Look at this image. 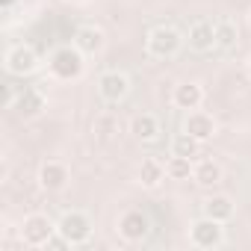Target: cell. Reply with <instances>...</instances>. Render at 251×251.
Listing matches in <instances>:
<instances>
[{
    "mask_svg": "<svg viewBox=\"0 0 251 251\" xmlns=\"http://www.w3.org/2000/svg\"><path fill=\"white\" fill-rule=\"evenodd\" d=\"M50 74L56 80H77L83 74V50L77 45L56 48L50 56Z\"/></svg>",
    "mask_w": 251,
    "mask_h": 251,
    "instance_id": "6da1fadb",
    "label": "cell"
},
{
    "mask_svg": "<svg viewBox=\"0 0 251 251\" xmlns=\"http://www.w3.org/2000/svg\"><path fill=\"white\" fill-rule=\"evenodd\" d=\"M148 53L151 56H157V59H169V56H175L177 50H180V45H183V36L175 30V27H154L151 33H148Z\"/></svg>",
    "mask_w": 251,
    "mask_h": 251,
    "instance_id": "7a4b0ae2",
    "label": "cell"
},
{
    "mask_svg": "<svg viewBox=\"0 0 251 251\" xmlns=\"http://www.w3.org/2000/svg\"><path fill=\"white\" fill-rule=\"evenodd\" d=\"M53 233H56V225H53L48 216H42V213L27 216L24 225H21V239H24V245H33V248L48 245Z\"/></svg>",
    "mask_w": 251,
    "mask_h": 251,
    "instance_id": "3957f363",
    "label": "cell"
},
{
    "mask_svg": "<svg viewBox=\"0 0 251 251\" xmlns=\"http://www.w3.org/2000/svg\"><path fill=\"white\" fill-rule=\"evenodd\" d=\"M56 233H62V236L68 239V245H83V242L92 236V222H89L86 213L71 210V213H65V216L59 219Z\"/></svg>",
    "mask_w": 251,
    "mask_h": 251,
    "instance_id": "277c9868",
    "label": "cell"
},
{
    "mask_svg": "<svg viewBox=\"0 0 251 251\" xmlns=\"http://www.w3.org/2000/svg\"><path fill=\"white\" fill-rule=\"evenodd\" d=\"M189 239L195 248H219L222 239H225V230H222V222L210 219V216H201L192 230H189Z\"/></svg>",
    "mask_w": 251,
    "mask_h": 251,
    "instance_id": "5b68a950",
    "label": "cell"
},
{
    "mask_svg": "<svg viewBox=\"0 0 251 251\" xmlns=\"http://www.w3.org/2000/svg\"><path fill=\"white\" fill-rule=\"evenodd\" d=\"M148 227H151V222H148V216L142 210H127V213L118 216V233L127 239V242L145 239L148 236Z\"/></svg>",
    "mask_w": 251,
    "mask_h": 251,
    "instance_id": "8992f818",
    "label": "cell"
},
{
    "mask_svg": "<svg viewBox=\"0 0 251 251\" xmlns=\"http://www.w3.org/2000/svg\"><path fill=\"white\" fill-rule=\"evenodd\" d=\"M98 92H100L103 100L118 103V100L127 98V92H130V80L124 77L121 71H106V74H100V80H98Z\"/></svg>",
    "mask_w": 251,
    "mask_h": 251,
    "instance_id": "52a82bcc",
    "label": "cell"
},
{
    "mask_svg": "<svg viewBox=\"0 0 251 251\" xmlns=\"http://www.w3.org/2000/svg\"><path fill=\"white\" fill-rule=\"evenodd\" d=\"M6 68L12 74H21V77L33 74L39 68V56H36V50L30 45H15V48L6 50Z\"/></svg>",
    "mask_w": 251,
    "mask_h": 251,
    "instance_id": "ba28073f",
    "label": "cell"
},
{
    "mask_svg": "<svg viewBox=\"0 0 251 251\" xmlns=\"http://www.w3.org/2000/svg\"><path fill=\"white\" fill-rule=\"evenodd\" d=\"M68 183V166L59 163V160H48L42 169H39V186L48 189V192H59L65 189Z\"/></svg>",
    "mask_w": 251,
    "mask_h": 251,
    "instance_id": "9c48e42d",
    "label": "cell"
},
{
    "mask_svg": "<svg viewBox=\"0 0 251 251\" xmlns=\"http://www.w3.org/2000/svg\"><path fill=\"white\" fill-rule=\"evenodd\" d=\"M189 48L192 50H213L216 48V24L213 21H207V18H201V21H195L192 27H189Z\"/></svg>",
    "mask_w": 251,
    "mask_h": 251,
    "instance_id": "30bf717a",
    "label": "cell"
},
{
    "mask_svg": "<svg viewBox=\"0 0 251 251\" xmlns=\"http://www.w3.org/2000/svg\"><path fill=\"white\" fill-rule=\"evenodd\" d=\"M183 130H186V133H192L195 139L207 142V139H213V136H216V121H213V115H207V112H201V109H192V112L186 115Z\"/></svg>",
    "mask_w": 251,
    "mask_h": 251,
    "instance_id": "8fae6325",
    "label": "cell"
},
{
    "mask_svg": "<svg viewBox=\"0 0 251 251\" xmlns=\"http://www.w3.org/2000/svg\"><path fill=\"white\" fill-rule=\"evenodd\" d=\"M172 100H175V106H177V109L192 112V109H198V106H201V100H204V89H201L198 83H180V86H175Z\"/></svg>",
    "mask_w": 251,
    "mask_h": 251,
    "instance_id": "7c38bea8",
    "label": "cell"
},
{
    "mask_svg": "<svg viewBox=\"0 0 251 251\" xmlns=\"http://www.w3.org/2000/svg\"><path fill=\"white\" fill-rule=\"evenodd\" d=\"M130 133H133V139H139V142H154V139L160 136V121H157V115H151V112L133 115Z\"/></svg>",
    "mask_w": 251,
    "mask_h": 251,
    "instance_id": "4fadbf2b",
    "label": "cell"
},
{
    "mask_svg": "<svg viewBox=\"0 0 251 251\" xmlns=\"http://www.w3.org/2000/svg\"><path fill=\"white\" fill-rule=\"evenodd\" d=\"M74 45H77L83 53H100L103 45H106V36H103V30L86 24V27H80V30L74 33Z\"/></svg>",
    "mask_w": 251,
    "mask_h": 251,
    "instance_id": "5bb4252c",
    "label": "cell"
},
{
    "mask_svg": "<svg viewBox=\"0 0 251 251\" xmlns=\"http://www.w3.org/2000/svg\"><path fill=\"white\" fill-rule=\"evenodd\" d=\"M163 177H166V166L160 160H154V157L142 160V166H139V183L145 189H157L163 183Z\"/></svg>",
    "mask_w": 251,
    "mask_h": 251,
    "instance_id": "9a60e30c",
    "label": "cell"
},
{
    "mask_svg": "<svg viewBox=\"0 0 251 251\" xmlns=\"http://www.w3.org/2000/svg\"><path fill=\"white\" fill-rule=\"evenodd\" d=\"M192 180H195L198 186L210 189V186H216V183L222 180V166L213 163V160H201V163H195V169H192Z\"/></svg>",
    "mask_w": 251,
    "mask_h": 251,
    "instance_id": "2e32d148",
    "label": "cell"
},
{
    "mask_svg": "<svg viewBox=\"0 0 251 251\" xmlns=\"http://www.w3.org/2000/svg\"><path fill=\"white\" fill-rule=\"evenodd\" d=\"M204 216H210L216 222H227L233 216V201L227 195H213L204 201Z\"/></svg>",
    "mask_w": 251,
    "mask_h": 251,
    "instance_id": "e0dca14e",
    "label": "cell"
},
{
    "mask_svg": "<svg viewBox=\"0 0 251 251\" xmlns=\"http://www.w3.org/2000/svg\"><path fill=\"white\" fill-rule=\"evenodd\" d=\"M42 109H45V98H42V92H36V89H24L21 98H18V112H21L24 118H33V115H39Z\"/></svg>",
    "mask_w": 251,
    "mask_h": 251,
    "instance_id": "ac0fdd59",
    "label": "cell"
},
{
    "mask_svg": "<svg viewBox=\"0 0 251 251\" xmlns=\"http://www.w3.org/2000/svg\"><path fill=\"white\" fill-rule=\"evenodd\" d=\"M172 154H180V157H189V160H195L198 154H201V139H195L192 133H177L175 139H172Z\"/></svg>",
    "mask_w": 251,
    "mask_h": 251,
    "instance_id": "d6986e66",
    "label": "cell"
},
{
    "mask_svg": "<svg viewBox=\"0 0 251 251\" xmlns=\"http://www.w3.org/2000/svg\"><path fill=\"white\" fill-rule=\"evenodd\" d=\"M192 160L189 157H180V154H172L169 157V163H166V175L172 177V180H189L192 177Z\"/></svg>",
    "mask_w": 251,
    "mask_h": 251,
    "instance_id": "ffe728a7",
    "label": "cell"
},
{
    "mask_svg": "<svg viewBox=\"0 0 251 251\" xmlns=\"http://www.w3.org/2000/svg\"><path fill=\"white\" fill-rule=\"evenodd\" d=\"M233 45H236V27L230 21H216V48L230 50Z\"/></svg>",
    "mask_w": 251,
    "mask_h": 251,
    "instance_id": "44dd1931",
    "label": "cell"
},
{
    "mask_svg": "<svg viewBox=\"0 0 251 251\" xmlns=\"http://www.w3.org/2000/svg\"><path fill=\"white\" fill-rule=\"evenodd\" d=\"M248 77H251V59H248Z\"/></svg>",
    "mask_w": 251,
    "mask_h": 251,
    "instance_id": "7402d4cb",
    "label": "cell"
},
{
    "mask_svg": "<svg viewBox=\"0 0 251 251\" xmlns=\"http://www.w3.org/2000/svg\"><path fill=\"white\" fill-rule=\"evenodd\" d=\"M71 3H86V0H71Z\"/></svg>",
    "mask_w": 251,
    "mask_h": 251,
    "instance_id": "603a6c76",
    "label": "cell"
},
{
    "mask_svg": "<svg viewBox=\"0 0 251 251\" xmlns=\"http://www.w3.org/2000/svg\"><path fill=\"white\" fill-rule=\"evenodd\" d=\"M248 27H251V12H248Z\"/></svg>",
    "mask_w": 251,
    "mask_h": 251,
    "instance_id": "cb8c5ba5",
    "label": "cell"
}]
</instances>
